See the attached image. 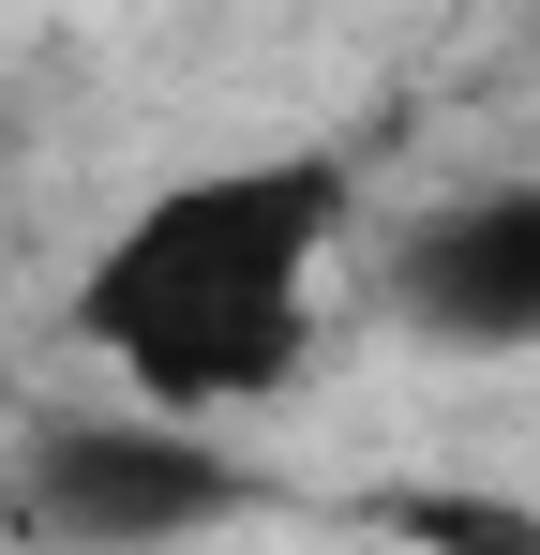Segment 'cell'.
<instances>
[{
  "mask_svg": "<svg viewBox=\"0 0 540 555\" xmlns=\"http://www.w3.org/2000/svg\"><path fill=\"white\" fill-rule=\"evenodd\" d=\"M375 300L436 361H526L540 346V181H465L421 195L375 256Z\"/></svg>",
  "mask_w": 540,
  "mask_h": 555,
  "instance_id": "obj_3",
  "label": "cell"
},
{
  "mask_svg": "<svg viewBox=\"0 0 540 555\" xmlns=\"http://www.w3.org/2000/svg\"><path fill=\"white\" fill-rule=\"evenodd\" d=\"M256 511V465L226 451L210 421L180 405H90V421H30L15 436V526L30 541H90V555H136V541H195V526H241Z\"/></svg>",
  "mask_w": 540,
  "mask_h": 555,
  "instance_id": "obj_2",
  "label": "cell"
},
{
  "mask_svg": "<svg viewBox=\"0 0 540 555\" xmlns=\"http://www.w3.org/2000/svg\"><path fill=\"white\" fill-rule=\"evenodd\" d=\"M346 241V166L270 151V166H195L166 181L105 256L76 271V346L136 405L241 421L316 361V271Z\"/></svg>",
  "mask_w": 540,
  "mask_h": 555,
  "instance_id": "obj_1",
  "label": "cell"
},
{
  "mask_svg": "<svg viewBox=\"0 0 540 555\" xmlns=\"http://www.w3.org/2000/svg\"><path fill=\"white\" fill-rule=\"evenodd\" d=\"M375 526H390V541H480V555L540 541V511H511V495H375Z\"/></svg>",
  "mask_w": 540,
  "mask_h": 555,
  "instance_id": "obj_4",
  "label": "cell"
}]
</instances>
